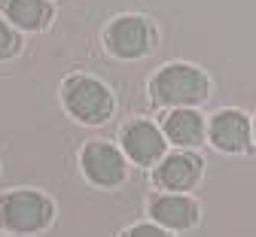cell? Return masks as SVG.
Returning a JSON list of instances; mask_svg holds the SVG:
<instances>
[{
	"label": "cell",
	"mask_w": 256,
	"mask_h": 237,
	"mask_svg": "<svg viewBox=\"0 0 256 237\" xmlns=\"http://www.w3.org/2000/svg\"><path fill=\"white\" fill-rule=\"evenodd\" d=\"M210 82L204 70L192 64H165L150 82V94L162 107H192L208 100Z\"/></svg>",
	"instance_id": "1"
},
{
	"label": "cell",
	"mask_w": 256,
	"mask_h": 237,
	"mask_svg": "<svg viewBox=\"0 0 256 237\" xmlns=\"http://www.w3.org/2000/svg\"><path fill=\"white\" fill-rule=\"evenodd\" d=\"M52 216H55L52 201L40 192L16 189V192L0 198V222H4V228H10L16 234L43 231L52 222Z\"/></svg>",
	"instance_id": "2"
},
{
	"label": "cell",
	"mask_w": 256,
	"mask_h": 237,
	"mask_svg": "<svg viewBox=\"0 0 256 237\" xmlns=\"http://www.w3.org/2000/svg\"><path fill=\"white\" fill-rule=\"evenodd\" d=\"M64 110L86 125H101L113 113V94L104 82L92 76H70L61 88Z\"/></svg>",
	"instance_id": "3"
},
{
	"label": "cell",
	"mask_w": 256,
	"mask_h": 237,
	"mask_svg": "<svg viewBox=\"0 0 256 237\" xmlns=\"http://www.w3.org/2000/svg\"><path fill=\"white\" fill-rule=\"evenodd\" d=\"M152 37H156V30L144 15H119L104 30V46L116 58L134 61V58H144L150 52Z\"/></svg>",
	"instance_id": "4"
},
{
	"label": "cell",
	"mask_w": 256,
	"mask_h": 237,
	"mask_svg": "<svg viewBox=\"0 0 256 237\" xmlns=\"http://www.w3.org/2000/svg\"><path fill=\"white\" fill-rule=\"evenodd\" d=\"M80 164H82V174L92 186H101V189H113L125 180L128 167H125V158L116 146L104 143V140H88L82 146V155H80Z\"/></svg>",
	"instance_id": "5"
},
{
	"label": "cell",
	"mask_w": 256,
	"mask_h": 237,
	"mask_svg": "<svg viewBox=\"0 0 256 237\" xmlns=\"http://www.w3.org/2000/svg\"><path fill=\"white\" fill-rule=\"evenodd\" d=\"M122 146L134 164L152 167L158 158L165 155V131H158L146 119H134L122 128Z\"/></svg>",
	"instance_id": "6"
},
{
	"label": "cell",
	"mask_w": 256,
	"mask_h": 237,
	"mask_svg": "<svg viewBox=\"0 0 256 237\" xmlns=\"http://www.w3.org/2000/svg\"><path fill=\"white\" fill-rule=\"evenodd\" d=\"M202 167H204V161L196 152H189V149L171 152L156 167V183L165 192H186L202 180Z\"/></svg>",
	"instance_id": "7"
},
{
	"label": "cell",
	"mask_w": 256,
	"mask_h": 237,
	"mask_svg": "<svg viewBox=\"0 0 256 237\" xmlns=\"http://www.w3.org/2000/svg\"><path fill=\"white\" fill-rule=\"evenodd\" d=\"M208 134L220 152H244L250 146V119L238 110H220L210 119Z\"/></svg>",
	"instance_id": "8"
},
{
	"label": "cell",
	"mask_w": 256,
	"mask_h": 237,
	"mask_svg": "<svg viewBox=\"0 0 256 237\" xmlns=\"http://www.w3.org/2000/svg\"><path fill=\"white\" fill-rule=\"evenodd\" d=\"M150 216L165 228L183 231V228H192L198 222L202 210H198L196 201L186 198V195H156L150 201Z\"/></svg>",
	"instance_id": "9"
},
{
	"label": "cell",
	"mask_w": 256,
	"mask_h": 237,
	"mask_svg": "<svg viewBox=\"0 0 256 237\" xmlns=\"http://www.w3.org/2000/svg\"><path fill=\"white\" fill-rule=\"evenodd\" d=\"M162 131H165V137H168L171 143H177V146H196V143H202V137H204L208 128H204V119H202L196 110L177 107L174 113L165 116Z\"/></svg>",
	"instance_id": "10"
},
{
	"label": "cell",
	"mask_w": 256,
	"mask_h": 237,
	"mask_svg": "<svg viewBox=\"0 0 256 237\" xmlns=\"http://www.w3.org/2000/svg\"><path fill=\"white\" fill-rule=\"evenodd\" d=\"M0 9L22 30H43L52 18L49 0H0Z\"/></svg>",
	"instance_id": "11"
},
{
	"label": "cell",
	"mask_w": 256,
	"mask_h": 237,
	"mask_svg": "<svg viewBox=\"0 0 256 237\" xmlns=\"http://www.w3.org/2000/svg\"><path fill=\"white\" fill-rule=\"evenodd\" d=\"M18 37H16V30L6 24V21H0V61L4 58H12L16 52H18Z\"/></svg>",
	"instance_id": "12"
},
{
	"label": "cell",
	"mask_w": 256,
	"mask_h": 237,
	"mask_svg": "<svg viewBox=\"0 0 256 237\" xmlns=\"http://www.w3.org/2000/svg\"><path fill=\"white\" fill-rule=\"evenodd\" d=\"M122 237H168L158 225H134V228H128Z\"/></svg>",
	"instance_id": "13"
},
{
	"label": "cell",
	"mask_w": 256,
	"mask_h": 237,
	"mask_svg": "<svg viewBox=\"0 0 256 237\" xmlns=\"http://www.w3.org/2000/svg\"><path fill=\"white\" fill-rule=\"evenodd\" d=\"M253 140H256V122H253Z\"/></svg>",
	"instance_id": "14"
}]
</instances>
